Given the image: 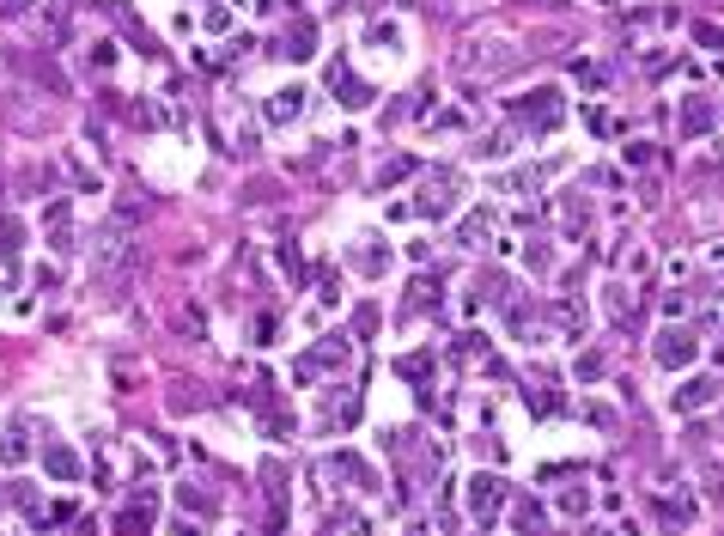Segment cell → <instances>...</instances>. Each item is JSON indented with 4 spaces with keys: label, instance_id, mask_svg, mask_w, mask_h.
Returning <instances> with one entry per match:
<instances>
[{
    "label": "cell",
    "instance_id": "6da1fadb",
    "mask_svg": "<svg viewBox=\"0 0 724 536\" xmlns=\"http://www.w3.org/2000/svg\"><path fill=\"white\" fill-rule=\"evenodd\" d=\"M128 256H134V232H128V220H104V226L92 232V268L116 274V268H128Z\"/></svg>",
    "mask_w": 724,
    "mask_h": 536
},
{
    "label": "cell",
    "instance_id": "7a4b0ae2",
    "mask_svg": "<svg viewBox=\"0 0 724 536\" xmlns=\"http://www.w3.org/2000/svg\"><path fill=\"white\" fill-rule=\"evenodd\" d=\"M347 353H353V342H347V335H322L311 353H299V360H293V378H299V384H311V378H322V372H342Z\"/></svg>",
    "mask_w": 724,
    "mask_h": 536
},
{
    "label": "cell",
    "instance_id": "3957f363",
    "mask_svg": "<svg viewBox=\"0 0 724 536\" xmlns=\"http://www.w3.org/2000/svg\"><path fill=\"white\" fill-rule=\"evenodd\" d=\"M651 524H658L664 536L688 531V524H694V494H688V488H676V494H658V500H651Z\"/></svg>",
    "mask_w": 724,
    "mask_h": 536
},
{
    "label": "cell",
    "instance_id": "277c9868",
    "mask_svg": "<svg viewBox=\"0 0 724 536\" xmlns=\"http://www.w3.org/2000/svg\"><path fill=\"white\" fill-rule=\"evenodd\" d=\"M322 481L335 488H378V475L365 470V457H353V452H335V457H322Z\"/></svg>",
    "mask_w": 724,
    "mask_h": 536
},
{
    "label": "cell",
    "instance_id": "5b68a950",
    "mask_svg": "<svg viewBox=\"0 0 724 536\" xmlns=\"http://www.w3.org/2000/svg\"><path fill=\"white\" fill-rule=\"evenodd\" d=\"M500 506H505V481H500V475H475V481H469V512H475L481 531L500 518Z\"/></svg>",
    "mask_w": 724,
    "mask_h": 536
},
{
    "label": "cell",
    "instance_id": "8992f818",
    "mask_svg": "<svg viewBox=\"0 0 724 536\" xmlns=\"http://www.w3.org/2000/svg\"><path fill=\"white\" fill-rule=\"evenodd\" d=\"M457 195H463V184H457V177H451V171H439V177H432V184L421 189V220H444V213H451V202H457Z\"/></svg>",
    "mask_w": 724,
    "mask_h": 536
},
{
    "label": "cell",
    "instance_id": "52a82bcc",
    "mask_svg": "<svg viewBox=\"0 0 724 536\" xmlns=\"http://www.w3.org/2000/svg\"><path fill=\"white\" fill-rule=\"evenodd\" d=\"M25 457H31V421L13 414V421H0V463L6 470H19Z\"/></svg>",
    "mask_w": 724,
    "mask_h": 536
},
{
    "label": "cell",
    "instance_id": "ba28073f",
    "mask_svg": "<svg viewBox=\"0 0 724 536\" xmlns=\"http://www.w3.org/2000/svg\"><path fill=\"white\" fill-rule=\"evenodd\" d=\"M688 360H694V335H688V330H664V335H658V366L676 372V366H688Z\"/></svg>",
    "mask_w": 724,
    "mask_h": 536
},
{
    "label": "cell",
    "instance_id": "9c48e42d",
    "mask_svg": "<svg viewBox=\"0 0 724 536\" xmlns=\"http://www.w3.org/2000/svg\"><path fill=\"white\" fill-rule=\"evenodd\" d=\"M146 524H153V494L141 488V494H134V500H128V506L116 512V531H122V536H141Z\"/></svg>",
    "mask_w": 724,
    "mask_h": 536
},
{
    "label": "cell",
    "instance_id": "30bf717a",
    "mask_svg": "<svg viewBox=\"0 0 724 536\" xmlns=\"http://www.w3.org/2000/svg\"><path fill=\"white\" fill-rule=\"evenodd\" d=\"M719 396V378H694V384H682L676 391V414H688V409H706Z\"/></svg>",
    "mask_w": 724,
    "mask_h": 536
},
{
    "label": "cell",
    "instance_id": "8fae6325",
    "mask_svg": "<svg viewBox=\"0 0 724 536\" xmlns=\"http://www.w3.org/2000/svg\"><path fill=\"white\" fill-rule=\"evenodd\" d=\"M286 488H293L286 463H262V494L274 500V512H286Z\"/></svg>",
    "mask_w": 724,
    "mask_h": 536
},
{
    "label": "cell",
    "instance_id": "7c38bea8",
    "mask_svg": "<svg viewBox=\"0 0 724 536\" xmlns=\"http://www.w3.org/2000/svg\"><path fill=\"white\" fill-rule=\"evenodd\" d=\"M43 470L55 475V481H80V457L67 452V445H49V452H43Z\"/></svg>",
    "mask_w": 724,
    "mask_h": 536
},
{
    "label": "cell",
    "instance_id": "4fadbf2b",
    "mask_svg": "<svg viewBox=\"0 0 724 536\" xmlns=\"http://www.w3.org/2000/svg\"><path fill=\"white\" fill-rule=\"evenodd\" d=\"M286 55H293V62H304V55H311V49H317V25H293V31H286V43H281Z\"/></svg>",
    "mask_w": 724,
    "mask_h": 536
},
{
    "label": "cell",
    "instance_id": "5bb4252c",
    "mask_svg": "<svg viewBox=\"0 0 724 536\" xmlns=\"http://www.w3.org/2000/svg\"><path fill=\"white\" fill-rule=\"evenodd\" d=\"M682 128H688V134H706V128H712V104H706V98H688Z\"/></svg>",
    "mask_w": 724,
    "mask_h": 536
},
{
    "label": "cell",
    "instance_id": "9a60e30c",
    "mask_svg": "<svg viewBox=\"0 0 724 536\" xmlns=\"http://www.w3.org/2000/svg\"><path fill=\"white\" fill-rule=\"evenodd\" d=\"M299 92H274V98H268V123H286V116H299Z\"/></svg>",
    "mask_w": 724,
    "mask_h": 536
},
{
    "label": "cell",
    "instance_id": "2e32d148",
    "mask_svg": "<svg viewBox=\"0 0 724 536\" xmlns=\"http://www.w3.org/2000/svg\"><path fill=\"white\" fill-rule=\"evenodd\" d=\"M590 226V202L584 195H566V232H584Z\"/></svg>",
    "mask_w": 724,
    "mask_h": 536
},
{
    "label": "cell",
    "instance_id": "e0dca14e",
    "mask_svg": "<svg viewBox=\"0 0 724 536\" xmlns=\"http://www.w3.org/2000/svg\"><path fill=\"white\" fill-rule=\"evenodd\" d=\"M383 263H390V250H378V244H360V274H383Z\"/></svg>",
    "mask_w": 724,
    "mask_h": 536
},
{
    "label": "cell",
    "instance_id": "ac0fdd59",
    "mask_svg": "<svg viewBox=\"0 0 724 536\" xmlns=\"http://www.w3.org/2000/svg\"><path fill=\"white\" fill-rule=\"evenodd\" d=\"M177 500H183V506H189V512H202V518L213 512V500H207L202 488H189V481H183V488H177Z\"/></svg>",
    "mask_w": 724,
    "mask_h": 536
},
{
    "label": "cell",
    "instance_id": "d6986e66",
    "mask_svg": "<svg viewBox=\"0 0 724 536\" xmlns=\"http://www.w3.org/2000/svg\"><path fill=\"white\" fill-rule=\"evenodd\" d=\"M342 104H353V110L372 104V85H365V80H342Z\"/></svg>",
    "mask_w": 724,
    "mask_h": 536
},
{
    "label": "cell",
    "instance_id": "ffe728a7",
    "mask_svg": "<svg viewBox=\"0 0 724 536\" xmlns=\"http://www.w3.org/2000/svg\"><path fill=\"white\" fill-rule=\"evenodd\" d=\"M530 409L542 414V421H554V414H560V396H554V391H536V396H530Z\"/></svg>",
    "mask_w": 724,
    "mask_h": 536
},
{
    "label": "cell",
    "instance_id": "44dd1931",
    "mask_svg": "<svg viewBox=\"0 0 724 536\" xmlns=\"http://www.w3.org/2000/svg\"><path fill=\"white\" fill-rule=\"evenodd\" d=\"M560 512L566 518H584V512H590V494H584V488H572V494L560 500Z\"/></svg>",
    "mask_w": 724,
    "mask_h": 536
},
{
    "label": "cell",
    "instance_id": "7402d4cb",
    "mask_svg": "<svg viewBox=\"0 0 724 536\" xmlns=\"http://www.w3.org/2000/svg\"><path fill=\"white\" fill-rule=\"evenodd\" d=\"M43 524H49V531H61V524H74V500H55V506H49V518H43Z\"/></svg>",
    "mask_w": 724,
    "mask_h": 536
},
{
    "label": "cell",
    "instance_id": "603a6c76",
    "mask_svg": "<svg viewBox=\"0 0 724 536\" xmlns=\"http://www.w3.org/2000/svg\"><path fill=\"white\" fill-rule=\"evenodd\" d=\"M603 372H609L603 353H584V360H579V378H584V384H590V378H603Z\"/></svg>",
    "mask_w": 724,
    "mask_h": 536
},
{
    "label": "cell",
    "instance_id": "cb8c5ba5",
    "mask_svg": "<svg viewBox=\"0 0 724 536\" xmlns=\"http://www.w3.org/2000/svg\"><path fill=\"white\" fill-rule=\"evenodd\" d=\"M487 220H493V213H475V220L457 232V238H463V244H481V238H487Z\"/></svg>",
    "mask_w": 724,
    "mask_h": 536
},
{
    "label": "cell",
    "instance_id": "d4e9b609",
    "mask_svg": "<svg viewBox=\"0 0 724 536\" xmlns=\"http://www.w3.org/2000/svg\"><path fill=\"white\" fill-rule=\"evenodd\" d=\"M408 171H414V165H408V159H390V165H383V171H378V184H402Z\"/></svg>",
    "mask_w": 724,
    "mask_h": 536
},
{
    "label": "cell",
    "instance_id": "484cf974",
    "mask_svg": "<svg viewBox=\"0 0 724 536\" xmlns=\"http://www.w3.org/2000/svg\"><path fill=\"white\" fill-rule=\"evenodd\" d=\"M572 74H579V85H603V67H597V62H579Z\"/></svg>",
    "mask_w": 724,
    "mask_h": 536
},
{
    "label": "cell",
    "instance_id": "4316f807",
    "mask_svg": "<svg viewBox=\"0 0 724 536\" xmlns=\"http://www.w3.org/2000/svg\"><path fill=\"white\" fill-rule=\"evenodd\" d=\"M651 159H658V146H645V141L627 146V165H651Z\"/></svg>",
    "mask_w": 724,
    "mask_h": 536
},
{
    "label": "cell",
    "instance_id": "83f0119b",
    "mask_svg": "<svg viewBox=\"0 0 724 536\" xmlns=\"http://www.w3.org/2000/svg\"><path fill=\"white\" fill-rule=\"evenodd\" d=\"M694 37H700L706 49H724V31H719V25H700V31H694Z\"/></svg>",
    "mask_w": 724,
    "mask_h": 536
},
{
    "label": "cell",
    "instance_id": "f1b7e54d",
    "mask_svg": "<svg viewBox=\"0 0 724 536\" xmlns=\"http://www.w3.org/2000/svg\"><path fill=\"white\" fill-rule=\"evenodd\" d=\"M621 268H627V274H645V250L633 244V250H627V256H621Z\"/></svg>",
    "mask_w": 724,
    "mask_h": 536
},
{
    "label": "cell",
    "instance_id": "f546056e",
    "mask_svg": "<svg viewBox=\"0 0 724 536\" xmlns=\"http://www.w3.org/2000/svg\"><path fill=\"white\" fill-rule=\"evenodd\" d=\"M712 263H719V274H724V250H719V256H712Z\"/></svg>",
    "mask_w": 724,
    "mask_h": 536
}]
</instances>
